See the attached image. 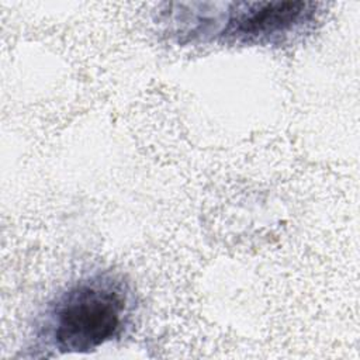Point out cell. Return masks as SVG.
<instances>
[{
    "label": "cell",
    "instance_id": "obj_1",
    "mask_svg": "<svg viewBox=\"0 0 360 360\" xmlns=\"http://www.w3.org/2000/svg\"><path fill=\"white\" fill-rule=\"evenodd\" d=\"M131 311L132 291L121 276L103 271L82 277L46 304L35 347L56 354L94 352L124 332Z\"/></svg>",
    "mask_w": 360,
    "mask_h": 360
},
{
    "label": "cell",
    "instance_id": "obj_2",
    "mask_svg": "<svg viewBox=\"0 0 360 360\" xmlns=\"http://www.w3.org/2000/svg\"><path fill=\"white\" fill-rule=\"evenodd\" d=\"M165 11L170 35L180 42L283 45L308 34L318 22L319 4L311 1L187 3Z\"/></svg>",
    "mask_w": 360,
    "mask_h": 360
}]
</instances>
